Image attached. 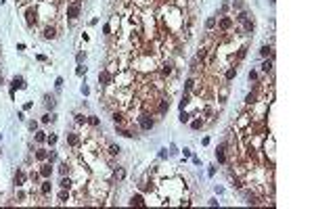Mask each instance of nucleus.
Here are the masks:
<instances>
[{"mask_svg": "<svg viewBox=\"0 0 314 209\" xmlns=\"http://www.w3.org/2000/svg\"><path fill=\"white\" fill-rule=\"evenodd\" d=\"M80 11H82V2H80V0H73V2L67 6V17H69V19H76V17L80 15Z\"/></svg>", "mask_w": 314, "mask_h": 209, "instance_id": "obj_1", "label": "nucleus"}, {"mask_svg": "<svg viewBox=\"0 0 314 209\" xmlns=\"http://www.w3.org/2000/svg\"><path fill=\"white\" fill-rule=\"evenodd\" d=\"M153 124H155V121H153V117H151L149 113H140V115H138V125H140L142 130H151Z\"/></svg>", "mask_w": 314, "mask_h": 209, "instance_id": "obj_2", "label": "nucleus"}, {"mask_svg": "<svg viewBox=\"0 0 314 209\" xmlns=\"http://www.w3.org/2000/svg\"><path fill=\"white\" fill-rule=\"evenodd\" d=\"M25 21H27L30 27H34V25L38 23V13H36V8H27V11H25Z\"/></svg>", "mask_w": 314, "mask_h": 209, "instance_id": "obj_3", "label": "nucleus"}, {"mask_svg": "<svg viewBox=\"0 0 314 209\" xmlns=\"http://www.w3.org/2000/svg\"><path fill=\"white\" fill-rule=\"evenodd\" d=\"M11 88H13V92H15L17 88H19V90H21V88H25V80H23L21 75H15V78H13V82H11Z\"/></svg>", "mask_w": 314, "mask_h": 209, "instance_id": "obj_4", "label": "nucleus"}, {"mask_svg": "<svg viewBox=\"0 0 314 209\" xmlns=\"http://www.w3.org/2000/svg\"><path fill=\"white\" fill-rule=\"evenodd\" d=\"M232 23H235V21H232V19H230V17H222V19H220V21H218V27H220V29H230V27H232Z\"/></svg>", "mask_w": 314, "mask_h": 209, "instance_id": "obj_5", "label": "nucleus"}, {"mask_svg": "<svg viewBox=\"0 0 314 209\" xmlns=\"http://www.w3.org/2000/svg\"><path fill=\"white\" fill-rule=\"evenodd\" d=\"M25 180H27V176H25L21 169H17V174H15V184H17V186H23Z\"/></svg>", "mask_w": 314, "mask_h": 209, "instance_id": "obj_6", "label": "nucleus"}, {"mask_svg": "<svg viewBox=\"0 0 314 209\" xmlns=\"http://www.w3.org/2000/svg\"><path fill=\"white\" fill-rule=\"evenodd\" d=\"M226 144H220V146H218V151H216V157H218V161H220V163H226Z\"/></svg>", "mask_w": 314, "mask_h": 209, "instance_id": "obj_7", "label": "nucleus"}, {"mask_svg": "<svg viewBox=\"0 0 314 209\" xmlns=\"http://www.w3.org/2000/svg\"><path fill=\"white\" fill-rule=\"evenodd\" d=\"M98 82H101V86H107V84L111 82V75H109V71H101V73H98Z\"/></svg>", "mask_w": 314, "mask_h": 209, "instance_id": "obj_8", "label": "nucleus"}, {"mask_svg": "<svg viewBox=\"0 0 314 209\" xmlns=\"http://www.w3.org/2000/svg\"><path fill=\"white\" fill-rule=\"evenodd\" d=\"M113 178H115L117 182H122V180L126 178V169H124V167H117V169H113Z\"/></svg>", "mask_w": 314, "mask_h": 209, "instance_id": "obj_9", "label": "nucleus"}, {"mask_svg": "<svg viewBox=\"0 0 314 209\" xmlns=\"http://www.w3.org/2000/svg\"><path fill=\"white\" fill-rule=\"evenodd\" d=\"M130 205H132V207H145V199H142V197H140V195H136V197H132V199H130Z\"/></svg>", "mask_w": 314, "mask_h": 209, "instance_id": "obj_10", "label": "nucleus"}, {"mask_svg": "<svg viewBox=\"0 0 314 209\" xmlns=\"http://www.w3.org/2000/svg\"><path fill=\"white\" fill-rule=\"evenodd\" d=\"M42 36H44L46 40H52V38H57V32H54V27L48 25V27H44V34Z\"/></svg>", "mask_w": 314, "mask_h": 209, "instance_id": "obj_11", "label": "nucleus"}, {"mask_svg": "<svg viewBox=\"0 0 314 209\" xmlns=\"http://www.w3.org/2000/svg\"><path fill=\"white\" fill-rule=\"evenodd\" d=\"M245 197H247V203H249V205H260V199H258L253 192H249V190H247V192H245Z\"/></svg>", "mask_w": 314, "mask_h": 209, "instance_id": "obj_12", "label": "nucleus"}, {"mask_svg": "<svg viewBox=\"0 0 314 209\" xmlns=\"http://www.w3.org/2000/svg\"><path fill=\"white\" fill-rule=\"evenodd\" d=\"M260 57H264V59H266V57H272V48H270L268 44H264V46L260 48Z\"/></svg>", "mask_w": 314, "mask_h": 209, "instance_id": "obj_13", "label": "nucleus"}, {"mask_svg": "<svg viewBox=\"0 0 314 209\" xmlns=\"http://www.w3.org/2000/svg\"><path fill=\"white\" fill-rule=\"evenodd\" d=\"M170 109V98H161V103H159V113H166Z\"/></svg>", "mask_w": 314, "mask_h": 209, "instance_id": "obj_14", "label": "nucleus"}, {"mask_svg": "<svg viewBox=\"0 0 314 209\" xmlns=\"http://www.w3.org/2000/svg\"><path fill=\"white\" fill-rule=\"evenodd\" d=\"M67 142H69L71 146H78V144H80V138H78L76 134H67Z\"/></svg>", "mask_w": 314, "mask_h": 209, "instance_id": "obj_15", "label": "nucleus"}, {"mask_svg": "<svg viewBox=\"0 0 314 209\" xmlns=\"http://www.w3.org/2000/svg\"><path fill=\"white\" fill-rule=\"evenodd\" d=\"M50 174H52V167H50V165H42L40 176H42V178H50Z\"/></svg>", "mask_w": 314, "mask_h": 209, "instance_id": "obj_16", "label": "nucleus"}, {"mask_svg": "<svg viewBox=\"0 0 314 209\" xmlns=\"http://www.w3.org/2000/svg\"><path fill=\"white\" fill-rule=\"evenodd\" d=\"M113 121H115V125H122L124 124V113H117V111H115V113H113Z\"/></svg>", "mask_w": 314, "mask_h": 209, "instance_id": "obj_17", "label": "nucleus"}, {"mask_svg": "<svg viewBox=\"0 0 314 209\" xmlns=\"http://www.w3.org/2000/svg\"><path fill=\"white\" fill-rule=\"evenodd\" d=\"M44 105L48 107V109H52L54 107V96H50V94H46L44 96Z\"/></svg>", "mask_w": 314, "mask_h": 209, "instance_id": "obj_18", "label": "nucleus"}, {"mask_svg": "<svg viewBox=\"0 0 314 209\" xmlns=\"http://www.w3.org/2000/svg\"><path fill=\"white\" fill-rule=\"evenodd\" d=\"M46 157H48V153H46V151H42V149H38V151H36V159H38V161H44Z\"/></svg>", "mask_w": 314, "mask_h": 209, "instance_id": "obj_19", "label": "nucleus"}, {"mask_svg": "<svg viewBox=\"0 0 314 209\" xmlns=\"http://www.w3.org/2000/svg\"><path fill=\"white\" fill-rule=\"evenodd\" d=\"M262 71H264V73H268V71H272V61H264V65H262Z\"/></svg>", "mask_w": 314, "mask_h": 209, "instance_id": "obj_20", "label": "nucleus"}, {"mask_svg": "<svg viewBox=\"0 0 314 209\" xmlns=\"http://www.w3.org/2000/svg\"><path fill=\"white\" fill-rule=\"evenodd\" d=\"M235 75H237V69H235V67H230V69L226 71V82H230V80L235 78Z\"/></svg>", "mask_w": 314, "mask_h": 209, "instance_id": "obj_21", "label": "nucleus"}, {"mask_svg": "<svg viewBox=\"0 0 314 209\" xmlns=\"http://www.w3.org/2000/svg\"><path fill=\"white\" fill-rule=\"evenodd\" d=\"M188 103H191V96H188V94H184V96H182V100H180V109L184 111V107H186Z\"/></svg>", "mask_w": 314, "mask_h": 209, "instance_id": "obj_22", "label": "nucleus"}, {"mask_svg": "<svg viewBox=\"0 0 314 209\" xmlns=\"http://www.w3.org/2000/svg\"><path fill=\"white\" fill-rule=\"evenodd\" d=\"M247 19H249L247 11H241V13H239V17H237V21H241V23H243V21H247Z\"/></svg>", "mask_w": 314, "mask_h": 209, "instance_id": "obj_23", "label": "nucleus"}, {"mask_svg": "<svg viewBox=\"0 0 314 209\" xmlns=\"http://www.w3.org/2000/svg\"><path fill=\"white\" fill-rule=\"evenodd\" d=\"M205 27H207V29H214V27H216V19H214V17H210V19L205 21Z\"/></svg>", "mask_w": 314, "mask_h": 209, "instance_id": "obj_24", "label": "nucleus"}, {"mask_svg": "<svg viewBox=\"0 0 314 209\" xmlns=\"http://www.w3.org/2000/svg\"><path fill=\"white\" fill-rule=\"evenodd\" d=\"M69 186H71V180H69V178H65V176H63V180H61V188H63V190H65V188H69Z\"/></svg>", "mask_w": 314, "mask_h": 209, "instance_id": "obj_25", "label": "nucleus"}, {"mask_svg": "<svg viewBox=\"0 0 314 209\" xmlns=\"http://www.w3.org/2000/svg\"><path fill=\"white\" fill-rule=\"evenodd\" d=\"M243 23H245V32H247V34H249V32H253V21H249V19H247V21H243Z\"/></svg>", "mask_w": 314, "mask_h": 209, "instance_id": "obj_26", "label": "nucleus"}, {"mask_svg": "<svg viewBox=\"0 0 314 209\" xmlns=\"http://www.w3.org/2000/svg\"><path fill=\"white\" fill-rule=\"evenodd\" d=\"M256 98H258V94H256V92H251V94H247V98H245V100H247V105H251V103H256Z\"/></svg>", "mask_w": 314, "mask_h": 209, "instance_id": "obj_27", "label": "nucleus"}, {"mask_svg": "<svg viewBox=\"0 0 314 209\" xmlns=\"http://www.w3.org/2000/svg\"><path fill=\"white\" fill-rule=\"evenodd\" d=\"M46 142H48L50 146H54V144H57V136H54V134H50V136H46Z\"/></svg>", "mask_w": 314, "mask_h": 209, "instance_id": "obj_28", "label": "nucleus"}, {"mask_svg": "<svg viewBox=\"0 0 314 209\" xmlns=\"http://www.w3.org/2000/svg\"><path fill=\"white\" fill-rule=\"evenodd\" d=\"M44 140H46L44 132H36V142H44Z\"/></svg>", "mask_w": 314, "mask_h": 209, "instance_id": "obj_29", "label": "nucleus"}, {"mask_svg": "<svg viewBox=\"0 0 314 209\" xmlns=\"http://www.w3.org/2000/svg\"><path fill=\"white\" fill-rule=\"evenodd\" d=\"M120 151H122V149H120V146H115V144H111V146H109V153H111V155H120Z\"/></svg>", "mask_w": 314, "mask_h": 209, "instance_id": "obj_30", "label": "nucleus"}, {"mask_svg": "<svg viewBox=\"0 0 314 209\" xmlns=\"http://www.w3.org/2000/svg\"><path fill=\"white\" fill-rule=\"evenodd\" d=\"M201 125H203V121H201V119H195V121L191 124V128H193V130H199Z\"/></svg>", "mask_w": 314, "mask_h": 209, "instance_id": "obj_31", "label": "nucleus"}, {"mask_svg": "<svg viewBox=\"0 0 314 209\" xmlns=\"http://www.w3.org/2000/svg\"><path fill=\"white\" fill-rule=\"evenodd\" d=\"M50 192V182H44L42 184V195H48Z\"/></svg>", "mask_w": 314, "mask_h": 209, "instance_id": "obj_32", "label": "nucleus"}, {"mask_svg": "<svg viewBox=\"0 0 314 209\" xmlns=\"http://www.w3.org/2000/svg\"><path fill=\"white\" fill-rule=\"evenodd\" d=\"M84 59H86V52H78V57H76V61H78L80 65L84 63Z\"/></svg>", "mask_w": 314, "mask_h": 209, "instance_id": "obj_33", "label": "nucleus"}, {"mask_svg": "<svg viewBox=\"0 0 314 209\" xmlns=\"http://www.w3.org/2000/svg\"><path fill=\"white\" fill-rule=\"evenodd\" d=\"M59 171H61V176H65V174L69 171V165H67V163H61V169H59Z\"/></svg>", "mask_w": 314, "mask_h": 209, "instance_id": "obj_34", "label": "nucleus"}, {"mask_svg": "<svg viewBox=\"0 0 314 209\" xmlns=\"http://www.w3.org/2000/svg\"><path fill=\"white\" fill-rule=\"evenodd\" d=\"M245 54H247V48H241V50L237 52V59H245Z\"/></svg>", "mask_w": 314, "mask_h": 209, "instance_id": "obj_35", "label": "nucleus"}, {"mask_svg": "<svg viewBox=\"0 0 314 209\" xmlns=\"http://www.w3.org/2000/svg\"><path fill=\"white\" fill-rule=\"evenodd\" d=\"M188 117H191L188 113H184V111L180 113V121H182V124H186V121H188Z\"/></svg>", "mask_w": 314, "mask_h": 209, "instance_id": "obj_36", "label": "nucleus"}, {"mask_svg": "<svg viewBox=\"0 0 314 209\" xmlns=\"http://www.w3.org/2000/svg\"><path fill=\"white\" fill-rule=\"evenodd\" d=\"M48 121H54V115H44L42 117V124H48Z\"/></svg>", "mask_w": 314, "mask_h": 209, "instance_id": "obj_37", "label": "nucleus"}, {"mask_svg": "<svg viewBox=\"0 0 314 209\" xmlns=\"http://www.w3.org/2000/svg\"><path fill=\"white\" fill-rule=\"evenodd\" d=\"M46 159H48L50 163H52V161H57V153H48V157H46Z\"/></svg>", "mask_w": 314, "mask_h": 209, "instance_id": "obj_38", "label": "nucleus"}, {"mask_svg": "<svg viewBox=\"0 0 314 209\" xmlns=\"http://www.w3.org/2000/svg\"><path fill=\"white\" fill-rule=\"evenodd\" d=\"M88 121H90V124H92V125H98V124H101V121H98V117H94V115H92V117H90Z\"/></svg>", "mask_w": 314, "mask_h": 209, "instance_id": "obj_39", "label": "nucleus"}, {"mask_svg": "<svg viewBox=\"0 0 314 209\" xmlns=\"http://www.w3.org/2000/svg\"><path fill=\"white\" fill-rule=\"evenodd\" d=\"M76 73H78V75H84V73H86V69H84V67H82V65H80V67H78V69H76Z\"/></svg>", "mask_w": 314, "mask_h": 209, "instance_id": "obj_40", "label": "nucleus"}, {"mask_svg": "<svg viewBox=\"0 0 314 209\" xmlns=\"http://www.w3.org/2000/svg\"><path fill=\"white\" fill-rule=\"evenodd\" d=\"M54 86H57V90L63 86V78H57V82H54Z\"/></svg>", "mask_w": 314, "mask_h": 209, "instance_id": "obj_41", "label": "nucleus"}, {"mask_svg": "<svg viewBox=\"0 0 314 209\" xmlns=\"http://www.w3.org/2000/svg\"><path fill=\"white\" fill-rule=\"evenodd\" d=\"M27 128H30V130H32V132H34V130H36V128H38V124H36V121H30V124H27Z\"/></svg>", "mask_w": 314, "mask_h": 209, "instance_id": "obj_42", "label": "nucleus"}, {"mask_svg": "<svg viewBox=\"0 0 314 209\" xmlns=\"http://www.w3.org/2000/svg\"><path fill=\"white\" fill-rule=\"evenodd\" d=\"M251 80H258V73H256V71H249V82H251Z\"/></svg>", "mask_w": 314, "mask_h": 209, "instance_id": "obj_43", "label": "nucleus"}, {"mask_svg": "<svg viewBox=\"0 0 314 209\" xmlns=\"http://www.w3.org/2000/svg\"><path fill=\"white\" fill-rule=\"evenodd\" d=\"M76 121H78V124H84V121H86V117H82V115H76Z\"/></svg>", "mask_w": 314, "mask_h": 209, "instance_id": "obj_44", "label": "nucleus"}, {"mask_svg": "<svg viewBox=\"0 0 314 209\" xmlns=\"http://www.w3.org/2000/svg\"><path fill=\"white\" fill-rule=\"evenodd\" d=\"M2 84H4V80H2V75H0V86H2Z\"/></svg>", "mask_w": 314, "mask_h": 209, "instance_id": "obj_45", "label": "nucleus"}, {"mask_svg": "<svg viewBox=\"0 0 314 209\" xmlns=\"http://www.w3.org/2000/svg\"><path fill=\"white\" fill-rule=\"evenodd\" d=\"M268 2H270V4H274V2H276V0H268Z\"/></svg>", "mask_w": 314, "mask_h": 209, "instance_id": "obj_46", "label": "nucleus"}]
</instances>
